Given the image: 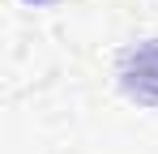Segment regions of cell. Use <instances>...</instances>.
<instances>
[{"label": "cell", "mask_w": 158, "mask_h": 154, "mask_svg": "<svg viewBox=\"0 0 158 154\" xmlns=\"http://www.w3.org/2000/svg\"><path fill=\"white\" fill-rule=\"evenodd\" d=\"M115 86L137 107H158V39H141L115 56Z\"/></svg>", "instance_id": "obj_1"}, {"label": "cell", "mask_w": 158, "mask_h": 154, "mask_svg": "<svg viewBox=\"0 0 158 154\" xmlns=\"http://www.w3.org/2000/svg\"><path fill=\"white\" fill-rule=\"evenodd\" d=\"M22 4H34V9H47V4H60V0H22Z\"/></svg>", "instance_id": "obj_2"}]
</instances>
